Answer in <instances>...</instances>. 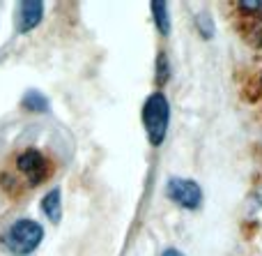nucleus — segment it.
<instances>
[{"mask_svg": "<svg viewBox=\"0 0 262 256\" xmlns=\"http://www.w3.org/2000/svg\"><path fill=\"white\" fill-rule=\"evenodd\" d=\"M41 238H44V229L37 224L35 220H16L0 238L5 252L12 256H28L39 247Z\"/></svg>", "mask_w": 262, "mask_h": 256, "instance_id": "nucleus-1", "label": "nucleus"}, {"mask_svg": "<svg viewBox=\"0 0 262 256\" xmlns=\"http://www.w3.org/2000/svg\"><path fill=\"white\" fill-rule=\"evenodd\" d=\"M170 123V104L163 92H152L143 104V125L152 146H161Z\"/></svg>", "mask_w": 262, "mask_h": 256, "instance_id": "nucleus-2", "label": "nucleus"}, {"mask_svg": "<svg viewBox=\"0 0 262 256\" xmlns=\"http://www.w3.org/2000/svg\"><path fill=\"white\" fill-rule=\"evenodd\" d=\"M166 194L172 203H177L184 210H195L203 203V189L195 180L189 178H170L166 185Z\"/></svg>", "mask_w": 262, "mask_h": 256, "instance_id": "nucleus-3", "label": "nucleus"}, {"mask_svg": "<svg viewBox=\"0 0 262 256\" xmlns=\"http://www.w3.org/2000/svg\"><path fill=\"white\" fill-rule=\"evenodd\" d=\"M16 169L21 171V175L26 178V183L30 185V187L41 185L51 173L49 160H46L39 150H35V148H28V150H23L21 155L16 157Z\"/></svg>", "mask_w": 262, "mask_h": 256, "instance_id": "nucleus-4", "label": "nucleus"}, {"mask_svg": "<svg viewBox=\"0 0 262 256\" xmlns=\"http://www.w3.org/2000/svg\"><path fill=\"white\" fill-rule=\"evenodd\" d=\"M41 16H44V5L37 3V0H28V3H21L18 5V21H16V28L18 32H30L35 26H39Z\"/></svg>", "mask_w": 262, "mask_h": 256, "instance_id": "nucleus-5", "label": "nucleus"}, {"mask_svg": "<svg viewBox=\"0 0 262 256\" xmlns=\"http://www.w3.org/2000/svg\"><path fill=\"white\" fill-rule=\"evenodd\" d=\"M41 210H44V215L49 217L53 224H58L60 217H62V199H60V189H51L49 194H46L44 199H41Z\"/></svg>", "mask_w": 262, "mask_h": 256, "instance_id": "nucleus-6", "label": "nucleus"}, {"mask_svg": "<svg viewBox=\"0 0 262 256\" xmlns=\"http://www.w3.org/2000/svg\"><path fill=\"white\" fill-rule=\"evenodd\" d=\"M152 12H154V23H157V30L161 35L170 32V16H168V5L166 3H152Z\"/></svg>", "mask_w": 262, "mask_h": 256, "instance_id": "nucleus-7", "label": "nucleus"}, {"mask_svg": "<svg viewBox=\"0 0 262 256\" xmlns=\"http://www.w3.org/2000/svg\"><path fill=\"white\" fill-rule=\"evenodd\" d=\"M23 106H26L28 111H37V113H44V111L49 109V100H46V97L41 95L39 90H28L26 95H23Z\"/></svg>", "mask_w": 262, "mask_h": 256, "instance_id": "nucleus-8", "label": "nucleus"}, {"mask_svg": "<svg viewBox=\"0 0 262 256\" xmlns=\"http://www.w3.org/2000/svg\"><path fill=\"white\" fill-rule=\"evenodd\" d=\"M168 78V63H166V55H159V83H163Z\"/></svg>", "mask_w": 262, "mask_h": 256, "instance_id": "nucleus-9", "label": "nucleus"}, {"mask_svg": "<svg viewBox=\"0 0 262 256\" xmlns=\"http://www.w3.org/2000/svg\"><path fill=\"white\" fill-rule=\"evenodd\" d=\"M239 9H244V12H262V0L260 3H239Z\"/></svg>", "mask_w": 262, "mask_h": 256, "instance_id": "nucleus-10", "label": "nucleus"}, {"mask_svg": "<svg viewBox=\"0 0 262 256\" xmlns=\"http://www.w3.org/2000/svg\"><path fill=\"white\" fill-rule=\"evenodd\" d=\"M161 256H184V254H182L180 249H166V252H163Z\"/></svg>", "mask_w": 262, "mask_h": 256, "instance_id": "nucleus-11", "label": "nucleus"}]
</instances>
